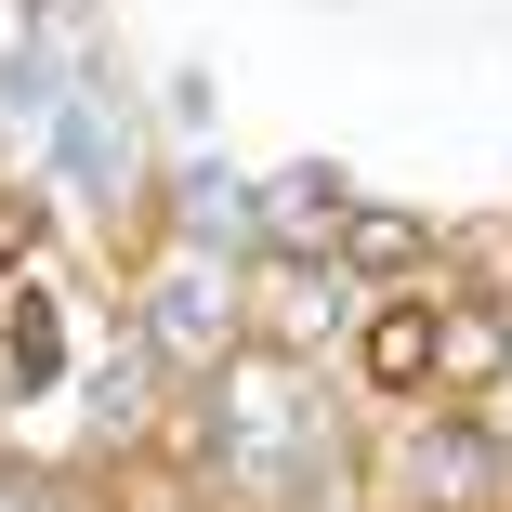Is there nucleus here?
<instances>
[{"label": "nucleus", "mask_w": 512, "mask_h": 512, "mask_svg": "<svg viewBox=\"0 0 512 512\" xmlns=\"http://www.w3.org/2000/svg\"><path fill=\"white\" fill-rule=\"evenodd\" d=\"M368 368H381V381H447V316H434V302H381Z\"/></svg>", "instance_id": "nucleus-1"}]
</instances>
